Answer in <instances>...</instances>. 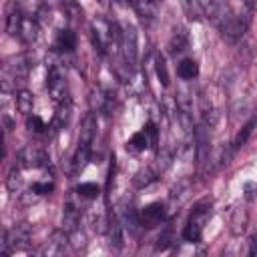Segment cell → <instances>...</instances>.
<instances>
[{
  "mask_svg": "<svg viewBox=\"0 0 257 257\" xmlns=\"http://www.w3.org/2000/svg\"><path fill=\"white\" fill-rule=\"evenodd\" d=\"M30 241V227L26 223H16L12 229H4L2 231V241H0V253L4 257H8L14 251H22L26 249Z\"/></svg>",
  "mask_w": 257,
  "mask_h": 257,
  "instance_id": "2",
  "label": "cell"
},
{
  "mask_svg": "<svg viewBox=\"0 0 257 257\" xmlns=\"http://www.w3.org/2000/svg\"><path fill=\"white\" fill-rule=\"evenodd\" d=\"M177 74H179V78H183V80H193V78H197V76H199V62H197L195 58H191V56L183 58V60L177 64Z\"/></svg>",
  "mask_w": 257,
  "mask_h": 257,
  "instance_id": "17",
  "label": "cell"
},
{
  "mask_svg": "<svg viewBox=\"0 0 257 257\" xmlns=\"http://www.w3.org/2000/svg\"><path fill=\"white\" fill-rule=\"evenodd\" d=\"M245 225H247V211L245 209H235L233 217H231V231H233V235H241L245 231Z\"/></svg>",
  "mask_w": 257,
  "mask_h": 257,
  "instance_id": "23",
  "label": "cell"
},
{
  "mask_svg": "<svg viewBox=\"0 0 257 257\" xmlns=\"http://www.w3.org/2000/svg\"><path fill=\"white\" fill-rule=\"evenodd\" d=\"M46 90H48V94H50V98H52L54 102L68 100V82H66L64 72H62L56 64H50V68H48Z\"/></svg>",
  "mask_w": 257,
  "mask_h": 257,
  "instance_id": "6",
  "label": "cell"
},
{
  "mask_svg": "<svg viewBox=\"0 0 257 257\" xmlns=\"http://www.w3.org/2000/svg\"><path fill=\"white\" fill-rule=\"evenodd\" d=\"M18 169H20V167L14 165L12 171L8 173V181H6V185H8V189H10L12 193H18L20 187H22V177H20V171H18Z\"/></svg>",
  "mask_w": 257,
  "mask_h": 257,
  "instance_id": "27",
  "label": "cell"
},
{
  "mask_svg": "<svg viewBox=\"0 0 257 257\" xmlns=\"http://www.w3.org/2000/svg\"><path fill=\"white\" fill-rule=\"evenodd\" d=\"M48 155L38 145H26L16 155V165L20 169H46L48 167Z\"/></svg>",
  "mask_w": 257,
  "mask_h": 257,
  "instance_id": "4",
  "label": "cell"
},
{
  "mask_svg": "<svg viewBox=\"0 0 257 257\" xmlns=\"http://www.w3.org/2000/svg\"><path fill=\"white\" fill-rule=\"evenodd\" d=\"M159 169H155V167H145V169H141L137 175H135V185L139 187V189H143V187H149L151 183H155L157 179H159Z\"/></svg>",
  "mask_w": 257,
  "mask_h": 257,
  "instance_id": "20",
  "label": "cell"
},
{
  "mask_svg": "<svg viewBox=\"0 0 257 257\" xmlns=\"http://www.w3.org/2000/svg\"><path fill=\"white\" fill-rule=\"evenodd\" d=\"M173 243V235H171V229H165L161 235H159V239H157V251H165L169 245Z\"/></svg>",
  "mask_w": 257,
  "mask_h": 257,
  "instance_id": "30",
  "label": "cell"
},
{
  "mask_svg": "<svg viewBox=\"0 0 257 257\" xmlns=\"http://www.w3.org/2000/svg\"><path fill=\"white\" fill-rule=\"evenodd\" d=\"M253 118H255V120H257V110H255V114H253Z\"/></svg>",
  "mask_w": 257,
  "mask_h": 257,
  "instance_id": "33",
  "label": "cell"
},
{
  "mask_svg": "<svg viewBox=\"0 0 257 257\" xmlns=\"http://www.w3.org/2000/svg\"><path fill=\"white\" fill-rule=\"evenodd\" d=\"M122 227L124 225H120V217L114 211L106 215L104 231H106V237H108L110 247H114V249H120L122 247Z\"/></svg>",
  "mask_w": 257,
  "mask_h": 257,
  "instance_id": "9",
  "label": "cell"
},
{
  "mask_svg": "<svg viewBox=\"0 0 257 257\" xmlns=\"http://www.w3.org/2000/svg\"><path fill=\"white\" fill-rule=\"evenodd\" d=\"M26 126H28L32 133H38V135H40V133H44V131L48 128V126H46V122H44L38 114H32V112L26 116Z\"/></svg>",
  "mask_w": 257,
  "mask_h": 257,
  "instance_id": "28",
  "label": "cell"
},
{
  "mask_svg": "<svg viewBox=\"0 0 257 257\" xmlns=\"http://www.w3.org/2000/svg\"><path fill=\"white\" fill-rule=\"evenodd\" d=\"M155 72H157L159 82L163 86H169V70H167V62H165L163 54H157V58H155Z\"/></svg>",
  "mask_w": 257,
  "mask_h": 257,
  "instance_id": "25",
  "label": "cell"
},
{
  "mask_svg": "<svg viewBox=\"0 0 257 257\" xmlns=\"http://www.w3.org/2000/svg\"><path fill=\"white\" fill-rule=\"evenodd\" d=\"M92 157V145H84V143H78L74 155H72V161H70V167H72V175H78L84 171V167L88 165Z\"/></svg>",
  "mask_w": 257,
  "mask_h": 257,
  "instance_id": "12",
  "label": "cell"
},
{
  "mask_svg": "<svg viewBox=\"0 0 257 257\" xmlns=\"http://www.w3.org/2000/svg\"><path fill=\"white\" fill-rule=\"evenodd\" d=\"M70 243V237H68V233L62 229V231H54L52 235H50V239L46 241V245H44V249H42V253L44 255H62L64 251H66V245Z\"/></svg>",
  "mask_w": 257,
  "mask_h": 257,
  "instance_id": "10",
  "label": "cell"
},
{
  "mask_svg": "<svg viewBox=\"0 0 257 257\" xmlns=\"http://www.w3.org/2000/svg\"><path fill=\"white\" fill-rule=\"evenodd\" d=\"M241 2H243V6H245V8H249V10H253V8H255V0H241Z\"/></svg>",
  "mask_w": 257,
  "mask_h": 257,
  "instance_id": "32",
  "label": "cell"
},
{
  "mask_svg": "<svg viewBox=\"0 0 257 257\" xmlns=\"http://www.w3.org/2000/svg\"><path fill=\"white\" fill-rule=\"evenodd\" d=\"M249 255H257V233L253 235L251 239V245H249Z\"/></svg>",
  "mask_w": 257,
  "mask_h": 257,
  "instance_id": "31",
  "label": "cell"
},
{
  "mask_svg": "<svg viewBox=\"0 0 257 257\" xmlns=\"http://www.w3.org/2000/svg\"><path fill=\"white\" fill-rule=\"evenodd\" d=\"M38 32H40L38 20H36L34 16H24L22 26H20V32H18L16 38H20V40L26 42V44H32V42L38 38Z\"/></svg>",
  "mask_w": 257,
  "mask_h": 257,
  "instance_id": "13",
  "label": "cell"
},
{
  "mask_svg": "<svg viewBox=\"0 0 257 257\" xmlns=\"http://www.w3.org/2000/svg\"><path fill=\"white\" fill-rule=\"evenodd\" d=\"M181 6H183V10H185V14H187L189 20H195V22L203 20L205 8H203V2L201 0H181Z\"/></svg>",
  "mask_w": 257,
  "mask_h": 257,
  "instance_id": "19",
  "label": "cell"
},
{
  "mask_svg": "<svg viewBox=\"0 0 257 257\" xmlns=\"http://www.w3.org/2000/svg\"><path fill=\"white\" fill-rule=\"evenodd\" d=\"M203 8H205V16L217 26V28H223L231 18H233V8L225 2V0H205L203 2Z\"/></svg>",
  "mask_w": 257,
  "mask_h": 257,
  "instance_id": "7",
  "label": "cell"
},
{
  "mask_svg": "<svg viewBox=\"0 0 257 257\" xmlns=\"http://www.w3.org/2000/svg\"><path fill=\"white\" fill-rule=\"evenodd\" d=\"M126 149H128V151H133V153H141V151H145V149H151V147H149V139H147L145 128L137 131V133H135V135L128 139Z\"/></svg>",
  "mask_w": 257,
  "mask_h": 257,
  "instance_id": "22",
  "label": "cell"
},
{
  "mask_svg": "<svg viewBox=\"0 0 257 257\" xmlns=\"http://www.w3.org/2000/svg\"><path fill=\"white\" fill-rule=\"evenodd\" d=\"M257 131V120L251 116L243 126H241V131L235 135V139H233V143H231V149L233 151H239L241 147H245L247 145V141L251 139V135Z\"/></svg>",
  "mask_w": 257,
  "mask_h": 257,
  "instance_id": "14",
  "label": "cell"
},
{
  "mask_svg": "<svg viewBox=\"0 0 257 257\" xmlns=\"http://www.w3.org/2000/svg\"><path fill=\"white\" fill-rule=\"evenodd\" d=\"M94 137H96V118H94V114H92V112H88V114L82 118L80 139H78V143L92 145V143H94Z\"/></svg>",
  "mask_w": 257,
  "mask_h": 257,
  "instance_id": "16",
  "label": "cell"
},
{
  "mask_svg": "<svg viewBox=\"0 0 257 257\" xmlns=\"http://www.w3.org/2000/svg\"><path fill=\"white\" fill-rule=\"evenodd\" d=\"M76 195L80 199H96L100 195V189H98L96 183H80L76 187Z\"/></svg>",
  "mask_w": 257,
  "mask_h": 257,
  "instance_id": "26",
  "label": "cell"
},
{
  "mask_svg": "<svg viewBox=\"0 0 257 257\" xmlns=\"http://www.w3.org/2000/svg\"><path fill=\"white\" fill-rule=\"evenodd\" d=\"M211 213H213V205L207 199L199 201L193 207V211H191V215H189V219H187V223L183 227V239L187 243H199L203 239V229L209 223Z\"/></svg>",
  "mask_w": 257,
  "mask_h": 257,
  "instance_id": "1",
  "label": "cell"
},
{
  "mask_svg": "<svg viewBox=\"0 0 257 257\" xmlns=\"http://www.w3.org/2000/svg\"><path fill=\"white\" fill-rule=\"evenodd\" d=\"M16 6L26 14V16H34L42 10V0H14ZM36 18V16H34Z\"/></svg>",
  "mask_w": 257,
  "mask_h": 257,
  "instance_id": "24",
  "label": "cell"
},
{
  "mask_svg": "<svg viewBox=\"0 0 257 257\" xmlns=\"http://www.w3.org/2000/svg\"><path fill=\"white\" fill-rule=\"evenodd\" d=\"M14 102H16V108H18L22 114L28 116V114L32 112V106H34V94H32L30 90H26V88H20V90H16Z\"/></svg>",
  "mask_w": 257,
  "mask_h": 257,
  "instance_id": "18",
  "label": "cell"
},
{
  "mask_svg": "<svg viewBox=\"0 0 257 257\" xmlns=\"http://www.w3.org/2000/svg\"><path fill=\"white\" fill-rule=\"evenodd\" d=\"M251 14H253V10H249V8H245V12H241V14H233V18H231L223 28H219L221 36H223L227 42H231V44L237 42V40H241L243 34L247 32V28H249Z\"/></svg>",
  "mask_w": 257,
  "mask_h": 257,
  "instance_id": "5",
  "label": "cell"
},
{
  "mask_svg": "<svg viewBox=\"0 0 257 257\" xmlns=\"http://www.w3.org/2000/svg\"><path fill=\"white\" fill-rule=\"evenodd\" d=\"M24 16H26V14H24V12L16 6V2H14L12 8H10V12H8V16H6V32H8L10 36H18Z\"/></svg>",
  "mask_w": 257,
  "mask_h": 257,
  "instance_id": "15",
  "label": "cell"
},
{
  "mask_svg": "<svg viewBox=\"0 0 257 257\" xmlns=\"http://www.w3.org/2000/svg\"><path fill=\"white\" fill-rule=\"evenodd\" d=\"M120 54H122V60L126 64L128 70H133L139 62V32L133 24H124L122 26V34H120Z\"/></svg>",
  "mask_w": 257,
  "mask_h": 257,
  "instance_id": "3",
  "label": "cell"
},
{
  "mask_svg": "<svg viewBox=\"0 0 257 257\" xmlns=\"http://www.w3.org/2000/svg\"><path fill=\"white\" fill-rule=\"evenodd\" d=\"M34 195H38V197H42V195H50L52 191H54V183L52 181H36V183H32V189H30Z\"/></svg>",
  "mask_w": 257,
  "mask_h": 257,
  "instance_id": "29",
  "label": "cell"
},
{
  "mask_svg": "<svg viewBox=\"0 0 257 257\" xmlns=\"http://www.w3.org/2000/svg\"><path fill=\"white\" fill-rule=\"evenodd\" d=\"M68 118H70V100H62V102H58V108H56L52 126L56 131H60V128H64L68 124Z\"/></svg>",
  "mask_w": 257,
  "mask_h": 257,
  "instance_id": "21",
  "label": "cell"
},
{
  "mask_svg": "<svg viewBox=\"0 0 257 257\" xmlns=\"http://www.w3.org/2000/svg\"><path fill=\"white\" fill-rule=\"evenodd\" d=\"M76 48V32L72 28H62L58 30L54 42H52V50L54 52H72Z\"/></svg>",
  "mask_w": 257,
  "mask_h": 257,
  "instance_id": "11",
  "label": "cell"
},
{
  "mask_svg": "<svg viewBox=\"0 0 257 257\" xmlns=\"http://www.w3.org/2000/svg\"><path fill=\"white\" fill-rule=\"evenodd\" d=\"M165 215H167V209H165V203H151L147 207L141 209L139 217H141V225L143 229H153L157 225H161L165 221Z\"/></svg>",
  "mask_w": 257,
  "mask_h": 257,
  "instance_id": "8",
  "label": "cell"
}]
</instances>
